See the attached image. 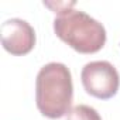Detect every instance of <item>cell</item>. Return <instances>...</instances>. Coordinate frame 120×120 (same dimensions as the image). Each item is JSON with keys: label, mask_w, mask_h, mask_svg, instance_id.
<instances>
[{"label": "cell", "mask_w": 120, "mask_h": 120, "mask_svg": "<svg viewBox=\"0 0 120 120\" xmlns=\"http://www.w3.org/2000/svg\"><path fill=\"white\" fill-rule=\"evenodd\" d=\"M74 85L69 68L61 62L44 65L35 79V105L48 119H61L72 109Z\"/></svg>", "instance_id": "1"}, {"label": "cell", "mask_w": 120, "mask_h": 120, "mask_svg": "<svg viewBox=\"0 0 120 120\" xmlns=\"http://www.w3.org/2000/svg\"><path fill=\"white\" fill-rule=\"evenodd\" d=\"M54 33L79 54H95L106 44L103 24L85 11L75 9L55 17Z\"/></svg>", "instance_id": "2"}, {"label": "cell", "mask_w": 120, "mask_h": 120, "mask_svg": "<svg viewBox=\"0 0 120 120\" xmlns=\"http://www.w3.org/2000/svg\"><path fill=\"white\" fill-rule=\"evenodd\" d=\"M81 81L86 93L102 100L113 98L120 86L119 72L109 61L88 62L82 68Z\"/></svg>", "instance_id": "3"}, {"label": "cell", "mask_w": 120, "mask_h": 120, "mask_svg": "<svg viewBox=\"0 0 120 120\" xmlns=\"http://www.w3.org/2000/svg\"><path fill=\"white\" fill-rule=\"evenodd\" d=\"M3 48L16 56L26 55L35 45V31L30 23L21 19H9L0 26Z\"/></svg>", "instance_id": "4"}, {"label": "cell", "mask_w": 120, "mask_h": 120, "mask_svg": "<svg viewBox=\"0 0 120 120\" xmlns=\"http://www.w3.org/2000/svg\"><path fill=\"white\" fill-rule=\"evenodd\" d=\"M67 120H102V117L96 109L88 105H78L68 112Z\"/></svg>", "instance_id": "5"}, {"label": "cell", "mask_w": 120, "mask_h": 120, "mask_svg": "<svg viewBox=\"0 0 120 120\" xmlns=\"http://www.w3.org/2000/svg\"><path fill=\"white\" fill-rule=\"evenodd\" d=\"M75 2H56V3H51V2H44V6H47L48 9H51L54 13L59 14H64L68 10H72L75 7Z\"/></svg>", "instance_id": "6"}]
</instances>
